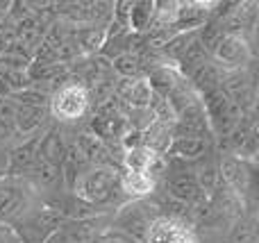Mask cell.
<instances>
[{
  "label": "cell",
  "instance_id": "cell-1",
  "mask_svg": "<svg viewBox=\"0 0 259 243\" xmlns=\"http://www.w3.org/2000/svg\"><path fill=\"white\" fill-rule=\"evenodd\" d=\"M68 191L84 205L98 209L100 214H114L130 203L121 191V168L114 166L84 168Z\"/></svg>",
  "mask_w": 259,
  "mask_h": 243
},
{
  "label": "cell",
  "instance_id": "cell-11",
  "mask_svg": "<svg viewBox=\"0 0 259 243\" xmlns=\"http://www.w3.org/2000/svg\"><path fill=\"white\" fill-rule=\"evenodd\" d=\"M53 123L48 105H14V130L21 136L44 132Z\"/></svg>",
  "mask_w": 259,
  "mask_h": 243
},
{
  "label": "cell",
  "instance_id": "cell-17",
  "mask_svg": "<svg viewBox=\"0 0 259 243\" xmlns=\"http://www.w3.org/2000/svg\"><path fill=\"white\" fill-rule=\"evenodd\" d=\"M155 25V0H137L130 9V32L146 34Z\"/></svg>",
  "mask_w": 259,
  "mask_h": 243
},
{
  "label": "cell",
  "instance_id": "cell-14",
  "mask_svg": "<svg viewBox=\"0 0 259 243\" xmlns=\"http://www.w3.org/2000/svg\"><path fill=\"white\" fill-rule=\"evenodd\" d=\"M187 82H189V86L193 89V93L200 98V95L209 93V91L221 89V82H223V71H221V68L209 59V62L202 64L200 68H196V71L187 77Z\"/></svg>",
  "mask_w": 259,
  "mask_h": 243
},
{
  "label": "cell",
  "instance_id": "cell-8",
  "mask_svg": "<svg viewBox=\"0 0 259 243\" xmlns=\"http://www.w3.org/2000/svg\"><path fill=\"white\" fill-rule=\"evenodd\" d=\"M216 166H219V182L228 186L232 193H237L243 203H248L255 193V162L239 159L230 153L216 155Z\"/></svg>",
  "mask_w": 259,
  "mask_h": 243
},
{
  "label": "cell",
  "instance_id": "cell-15",
  "mask_svg": "<svg viewBox=\"0 0 259 243\" xmlns=\"http://www.w3.org/2000/svg\"><path fill=\"white\" fill-rule=\"evenodd\" d=\"M157 182L146 173H125L121 171V191L127 200H146L155 193Z\"/></svg>",
  "mask_w": 259,
  "mask_h": 243
},
{
  "label": "cell",
  "instance_id": "cell-3",
  "mask_svg": "<svg viewBox=\"0 0 259 243\" xmlns=\"http://www.w3.org/2000/svg\"><path fill=\"white\" fill-rule=\"evenodd\" d=\"M64 221L66 218L59 212L39 203L32 209H27L23 216H18L7 230L12 232L18 243H46L53 234H57Z\"/></svg>",
  "mask_w": 259,
  "mask_h": 243
},
{
  "label": "cell",
  "instance_id": "cell-13",
  "mask_svg": "<svg viewBox=\"0 0 259 243\" xmlns=\"http://www.w3.org/2000/svg\"><path fill=\"white\" fill-rule=\"evenodd\" d=\"M170 136H202V139H211V130H209V123H207V116L202 112V105L200 100L193 105H189L184 112L178 114L175 118V125L170 130Z\"/></svg>",
  "mask_w": 259,
  "mask_h": 243
},
{
  "label": "cell",
  "instance_id": "cell-12",
  "mask_svg": "<svg viewBox=\"0 0 259 243\" xmlns=\"http://www.w3.org/2000/svg\"><path fill=\"white\" fill-rule=\"evenodd\" d=\"M209 153H214V141L202 136H170V143L166 148V157L184 164H193Z\"/></svg>",
  "mask_w": 259,
  "mask_h": 243
},
{
  "label": "cell",
  "instance_id": "cell-7",
  "mask_svg": "<svg viewBox=\"0 0 259 243\" xmlns=\"http://www.w3.org/2000/svg\"><path fill=\"white\" fill-rule=\"evenodd\" d=\"M209 59L221 68L223 73L232 71H246L252 62H255V50H252V41L243 34H232V32H223L219 43L209 53Z\"/></svg>",
  "mask_w": 259,
  "mask_h": 243
},
{
  "label": "cell",
  "instance_id": "cell-9",
  "mask_svg": "<svg viewBox=\"0 0 259 243\" xmlns=\"http://www.w3.org/2000/svg\"><path fill=\"white\" fill-rule=\"evenodd\" d=\"M143 243H198V234L191 223L182 218L155 214L148 225Z\"/></svg>",
  "mask_w": 259,
  "mask_h": 243
},
{
  "label": "cell",
  "instance_id": "cell-20",
  "mask_svg": "<svg viewBox=\"0 0 259 243\" xmlns=\"http://www.w3.org/2000/svg\"><path fill=\"white\" fill-rule=\"evenodd\" d=\"M225 243H257L255 216H252V214H243V216H239L237 221L228 227Z\"/></svg>",
  "mask_w": 259,
  "mask_h": 243
},
{
  "label": "cell",
  "instance_id": "cell-16",
  "mask_svg": "<svg viewBox=\"0 0 259 243\" xmlns=\"http://www.w3.org/2000/svg\"><path fill=\"white\" fill-rule=\"evenodd\" d=\"M157 157H159V155L152 153V150L146 148V145L123 150L121 171H125V173H146V175H150V168H152V164H155Z\"/></svg>",
  "mask_w": 259,
  "mask_h": 243
},
{
  "label": "cell",
  "instance_id": "cell-5",
  "mask_svg": "<svg viewBox=\"0 0 259 243\" xmlns=\"http://www.w3.org/2000/svg\"><path fill=\"white\" fill-rule=\"evenodd\" d=\"M166 171H164V180H161V191H164L168 198L178 200V203L187 205L189 209L198 207L207 200V196L200 191L196 180V173H193L191 164L178 162V159L166 157Z\"/></svg>",
  "mask_w": 259,
  "mask_h": 243
},
{
  "label": "cell",
  "instance_id": "cell-21",
  "mask_svg": "<svg viewBox=\"0 0 259 243\" xmlns=\"http://www.w3.org/2000/svg\"><path fill=\"white\" fill-rule=\"evenodd\" d=\"M34 55L27 48H23L21 43L12 41L9 48L0 55V68H9V71H27V66L32 64Z\"/></svg>",
  "mask_w": 259,
  "mask_h": 243
},
{
  "label": "cell",
  "instance_id": "cell-18",
  "mask_svg": "<svg viewBox=\"0 0 259 243\" xmlns=\"http://www.w3.org/2000/svg\"><path fill=\"white\" fill-rule=\"evenodd\" d=\"M112 64L114 75H118L121 80H139V77H146V66H143V59L139 53H123L121 57H116Z\"/></svg>",
  "mask_w": 259,
  "mask_h": 243
},
{
  "label": "cell",
  "instance_id": "cell-10",
  "mask_svg": "<svg viewBox=\"0 0 259 243\" xmlns=\"http://www.w3.org/2000/svg\"><path fill=\"white\" fill-rule=\"evenodd\" d=\"M211 5L214 3H202V0H187V3H178L173 14V23L170 30L178 32H198L211 16Z\"/></svg>",
  "mask_w": 259,
  "mask_h": 243
},
{
  "label": "cell",
  "instance_id": "cell-19",
  "mask_svg": "<svg viewBox=\"0 0 259 243\" xmlns=\"http://www.w3.org/2000/svg\"><path fill=\"white\" fill-rule=\"evenodd\" d=\"M207 62H209V53L205 50V45H202L200 41L193 39L191 43H189V48L184 50V55L180 57L175 71H178L182 77H189L196 68H200L202 64H207Z\"/></svg>",
  "mask_w": 259,
  "mask_h": 243
},
{
  "label": "cell",
  "instance_id": "cell-22",
  "mask_svg": "<svg viewBox=\"0 0 259 243\" xmlns=\"http://www.w3.org/2000/svg\"><path fill=\"white\" fill-rule=\"evenodd\" d=\"M9 9H12V3L9 0H0V23H5L9 18Z\"/></svg>",
  "mask_w": 259,
  "mask_h": 243
},
{
  "label": "cell",
  "instance_id": "cell-2",
  "mask_svg": "<svg viewBox=\"0 0 259 243\" xmlns=\"http://www.w3.org/2000/svg\"><path fill=\"white\" fill-rule=\"evenodd\" d=\"M48 112L53 123H57V125H77L82 118H87L91 114V95L87 91V86L80 84L77 80H68L66 84H62L59 89H55L50 93Z\"/></svg>",
  "mask_w": 259,
  "mask_h": 243
},
{
  "label": "cell",
  "instance_id": "cell-6",
  "mask_svg": "<svg viewBox=\"0 0 259 243\" xmlns=\"http://www.w3.org/2000/svg\"><path fill=\"white\" fill-rule=\"evenodd\" d=\"M200 105H202V112L207 116V123H209V130L214 141H223L230 132L237 127V123L241 121L243 112L223 93L221 89L209 91V93L200 95Z\"/></svg>",
  "mask_w": 259,
  "mask_h": 243
},
{
  "label": "cell",
  "instance_id": "cell-4",
  "mask_svg": "<svg viewBox=\"0 0 259 243\" xmlns=\"http://www.w3.org/2000/svg\"><path fill=\"white\" fill-rule=\"evenodd\" d=\"M41 203V193L27 177L0 175V225L9 227L18 216Z\"/></svg>",
  "mask_w": 259,
  "mask_h": 243
}]
</instances>
